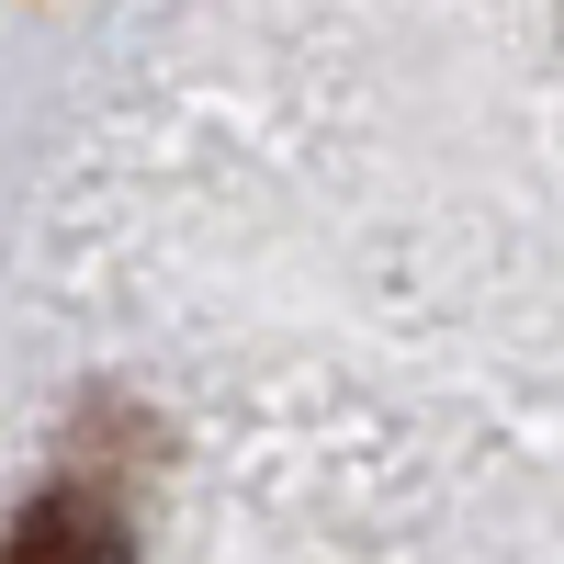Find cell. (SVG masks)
<instances>
[{
  "mask_svg": "<svg viewBox=\"0 0 564 564\" xmlns=\"http://www.w3.org/2000/svg\"><path fill=\"white\" fill-rule=\"evenodd\" d=\"M12 564H135V542H124V520L90 486H45L12 520Z\"/></svg>",
  "mask_w": 564,
  "mask_h": 564,
  "instance_id": "cell-1",
  "label": "cell"
}]
</instances>
